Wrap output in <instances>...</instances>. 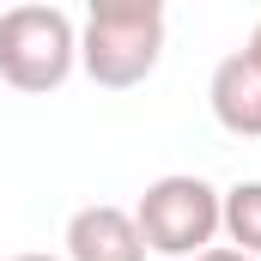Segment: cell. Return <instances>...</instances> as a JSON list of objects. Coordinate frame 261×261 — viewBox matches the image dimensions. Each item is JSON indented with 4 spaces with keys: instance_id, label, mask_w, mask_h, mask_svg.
<instances>
[{
    "instance_id": "52a82bcc",
    "label": "cell",
    "mask_w": 261,
    "mask_h": 261,
    "mask_svg": "<svg viewBox=\"0 0 261 261\" xmlns=\"http://www.w3.org/2000/svg\"><path fill=\"white\" fill-rule=\"evenodd\" d=\"M195 261H255V255H243V249H231V243H213V249H200Z\"/></svg>"
},
{
    "instance_id": "8992f818",
    "label": "cell",
    "mask_w": 261,
    "mask_h": 261,
    "mask_svg": "<svg viewBox=\"0 0 261 261\" xmlns=\"http://www.w3.org/2000/svg\"><path fill=\"white\" fill-rule=\"evenodd\" d=\"M219 231L231 237V249L261 261V182H231L219 195Z\"/></svg>"
},
{
    "instance_id": "277c9868",
    "label": "cell",
    "mask_w": 261,
    "mask_h": 261,
    "mask_svg": "<svg viewBox=\"0 0 261 261\" xmlns=\"http://www.w3.org/2000/svg\"><path fill=\"white\" fill-rule=\"evenodd\" d=\"M61 261H146L134 213L128 206H110V200L79 206L67 219V255Z\"/></svg>"
},
{
    "instance_id": "7a4b0ae2",
    "label": "cell",
    "mask_w": 261,
    "mask_h": 261,
    "mask_svg": "<svg viewBox=\"0 0 261 261\" xmlns=\"http://www.w3.org/2000/svg\"><path fill=\"white\" fill-rule=\"evenodd\" d=\"M79 67V24L61 6H6L0 12V79L12 91H61Z\"/></svg>"
},
{
    "instance_id": "5b68a950",
    "label": "cell",
    "mask_w": 261,
    "mask_h": 261,
    "mask_svg": "<svg viewBox=\"0 0 261 261\" xmlns=\"http://www.w3.org/2000/svg\"><path fill=\"white\" fill-rule=\"evenodd\" d=\"M206 103H213V122L237 140H261V67L237 49L213 67L206 79Z\"/></svg>"
},
{
    "instance_id": "3957f363",
    "label": "cell",
    "mask_w": 261,
    "mask_h": 261,
    "mask_svg": "<svg viewBox=\"0 0 261 261\" xmlns=\"http://www.w3.org/2000/svg\"><path fill=\"white\" fill-rule=\"evenodd\" d=\"M134 225H140V243H146L152 255L195 261L200 249H213V237H219V189H213L206 176L170 170V176L146 182V195L134 206Z\"/></svg>"
},
{
    "instance_id": "9c48e42d",
    "label": "cell",
    "mask_w": 261,
    "mask_h": 261,
    "mask_svg": "<svg viewBox=\"0 0 261 261\" xmlns=\"http://www.w3.org/2000/svg\"><path fill=\"white\" fill-rule=\"evenodd\" d=\"M6 261H61V255H6Z\"/></svg>"
},
{
    "instance_id": "6da1fadb",
    "label": "cell",
    "mask_w": 261,
    "mask_h": 261,
    "mask_svg": "<svg viewBox=\"0 0 261 261\" xmlns=\"http://www.w3.org/2000/svg\"><path fill=\"white\" fill-rule=\"evenodd\" d=\"M164 61V6L158 0H97L79 24V67L103 91H134Z\"/></svg>"
},
{
    "instance_id": "ba28073f",
    "label": "cell",
    "mask_w": 261,
    "mask_h": 261,
    "mask_svg": "<svg viewBox=\"0 0 261 261\" xmlns=\"http://www.w3.org/2000/svg\"><path fill=\"white\" fill-rule=\"evenodd\" d=\"M243 55H249V61L261 67V24H255V31H249V49H243Z\"/></svg>"
}]
</instances>
